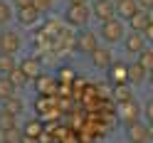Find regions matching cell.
<instances>
[{
    "instance_id": "6da1fadb",
    "label": "cell",
    "mask_w": 153,
    "mask_h": 143,
    "mask_svg": "<svg viewBox=\"0 0 153 143\" xmlns=\"http://www.w3.org/2000/svg\"><path fill=\"white\" fill-rule=\"evenodd\" d=\"M123 35H126V22H121L119 17H111V20L101 22V27H99V37H101L106 44H116V42H121Z\"/></svg>"
},
{
    "instance_id": "7a4b0ae2",
    "label": "cell",
    "mask_w": 153,
    "mask_h": 143,
    "mask_svg": "<svg viewBox=\"0 0 153 143\" xmlns=\"http://www.w3.org/2000/svg\"><path fill=\"white\" fill-rule=\"evenodd\" d=\"M89 3L87 5H69L67 7V13H64V20L69 22L72 27H84L89 22Z\"/></svg>"
},
{
    "instance_id": "3957f363",
    "label": "cell",
    "mask_w": 153,
    "mask_h": 143,
    "mask_svg": "<svg viewBox=\"0 0 153 143\" xmlns=\"http://www.w3.org/2000/svg\"><path fill=\"white\" fill-rule=\"evenodd\" d=\"M22 47V40L15 30H3L0 32V54H17V50Z\"/></svg>"
},
{
    "instance_id": "277c9868",
    "label": "cell",
    "mask_w": 153,
    "mask_h": 143,
    "mask_svg": "<svg viewBox=\"0 0 153 143\" xmlns=\"http://www.w3.org/2000/svg\"><path fill=\"white\" fill-rule=\"evenodd\" d=\"M74 47L82 54H91L99 47V35L91 32V30H79V35H76V40H74Z\"/></svg>"
},
{
    "instance_id": "5b68a950",
    "label": "cell",
    "mask_w": 153,
    "mask_h": 143,
    "mask_svg": "<svg viewBox=\"0 0 153 143\" xmlns=\"http://www.w3.org/2000/svg\"><path fill=\"white\" fill-rule=\"evenodd\" d=\"M141 113H143V109H141L133 99L126 101V104H119V119H121L123 126H131V123H136V121L141 119Z\"/></svg>"
},
{
    "instance_id": "8992f818",
    "label": "cell",
    "mask_w": 153,
    "mask_h": 143,
    "mask_svg": "<svg viewBox=\"0 0 153 143\" xmlns=\"http://www.w3.org/2000/svg\"><path fill=\"white\" fill-rule=\"evenodd\" d=\"M91 15L97 17L99 22H106V20H111V17H116L114 0H94L91 3Z\"/></svg>"
},
{
    "instance_id": "52a82bcc",
    "label": "cell",
    "mask_w": 153,
    "mask_h": 143,
    "mask_svg": "<svg viewBox=\"0 0 153 143\" xmlns=\"http://www.w3.org/2000/svg\"><path fill=\"white\" fill-rule=\"evenodd\" d=\"M89 57H91V64L97 67V69H104V72H106L109 67H111V62H114V52H111V47H101V44H99Z\"/></svg>"
},
{
    "instance_id": "ba28073f",
    "label": "cell",
    "mask_w": 153,
    "mask_h": 143,
    "mask_svg": "<svg viewBox=\"0 0 153 143\" xmlns=\"http://www.w3.org/2000/svg\"><path fill=\"white\" fill-rule=\"evenodd\" d=\"M121 42H123V50H126L128 54H141V52L148 47L141 32H128V35H123Z\"/></svg>"
},
{
    "instance_id": "9c48e42d",
    "label": "cell",
    "mask_w": 153,
    "mask_h": 143,
    "mask_svg": "<svg viewBox=\"0 0 153 143\" xmlns=\"http://www.w3.org/2000/svg\"><path fill=\"white\" fill-rule=\"evenodd\" d=\"M35 84H37V94L40 96H54L57 94V87H59V82H57L54 77H47V74H40V77L35 79Z\"/></svg>"
},
{
    "instance_id": "30bf717a",
    "label": "cell",
    "mask_w": 153,
    "mask_h": 143,
    "mask_svg": "<svg viewBox=\"0 0 153 143\" xmlns=\"http://www.w3.org/2000/svg\"><path fill=\"white\" fill-rule=\"evenodd\" d=\"M126 136H128V143H148V123H131L126 126Z\"/></svg>"
},
{
    "instance_id": "8fae6325",
    "label": "cell",
    "mask_w": 153,
    "mask_h": 143,
    "mask_svg": "<svg viewBox=\"0 0 153 143\" xmlns=\"http://www.w3.org/2000/svg\"><path fill=\"white\" fill-rule=\"evenodd\" d=\"M114 10H116V17L121 22H126L131 15L138 13V5H136V0H114Z\"/></svg>"
},
{
    "instance_id": "7c38bea8",
    "label": "cell",
    "mask_w": 153,
    "mask_h": 143,
    "mask_svg": "<svg viewBox=\"0 0 153 143\" xmlns=\"http://www.w3.org/2000/svg\"><path fill=\"white\" fill-rule=\"evenodd\" d=\"M148 77V72L143 69V67L138 62H133V64H126V82L131 84V87H141L143 82H146Z\"/></svg>"
},
{
    "instance_id": "4fadbf2b",
    "label": "cell",
    "mask_w": 153,
    "mask_h": 143,
    "mask_svg": "<svg viewBox=\"0 0 153 143\" xmlns=\"http://www.w3.org/2000/svg\"><path fill=\"white\" fill-rule=\"evenodd\" d=\"M17 69H20L27 79H32V82H35V79L42 74V69H40V62H37L35 57H25V59H22L20 64H17Z\"/></svg>"
},
{
    "instance_id": "5bb4252c",
    "label": "cell",
    "mask_w": 153,
    "mask_h": 143,
    "mask_svg": "<svg viewBox=\"0 0 153 143\" xmlns=\"http://www.w3.org/2000/svg\"><path fill=\"white\" fill-rule=\"evenodd\" d=\"M114 99L116 104H126L133 99V87L128 82H121V84H114Z\"/></svg>"
},
{
    "instance_id": "9a60e30c",
    "label": "cell",
    "mask_w": 153,
    "mask_h": 143,
    "mask_svg": "<svg viewBox=\"0 0 153 143\" xmlns=\"http://www.w3.org/2000/svg\"><path fill=\"white\" fill-rule=\"evenodd\" d=\"M128 27H131V32H143L148 27V15H146V10H138L136 15H131L128 17Z\"/></svg>"
},
{
    "instance_id": "2e32d148",
    "label": "cell",
    "mask_w": 153,
    "mask_h": 143,
    "mask_svg": "<svg viewBox=\"0 0 153 143\" xmlns=\"http://www.w3.org/2000/svg\"><path fill=\"white\" fill-rule=\"evenodd\" d=\"M17 20L22 25H35L40 20V13L35 10V5H27V7H20V10H17Z\"/></svg>"
},
{
    "instance_id": "e0dca14e",
    "label": "cell",
    "mask_w": 153,
    "mask_h": 143,
    "mask_svg": "<svg viewBox=\"0 0 153 143\" xmlns=\"http://www.w3.org/2000/svg\"><path fill=\"white\" fill-rule=\"evenodd\" d=\"M106 72H109V79L114 84L126 82V64H123V62H111V67H109Z\"/></svg>"
},
{
    "instance_id": "ac0fdd59",
    "label": "cell",
    "mask_w": 153,
    "mask_h": 143,
    "mask_svg": "<svg viewBox=\"0 0 153 143\" xmlns=\"http://www.w3.org/2000/svg\"><path fill=\"white\" fill-rule=\"evenodd\" d=\"M45 133V123L40 119H30L25 123V131H22V136H30V138H40Z\"/></svg>"
},
{
    "instance_id": "d6986e66",
    "label": "cell",
    "mask_w": 153,
    "mask_h": 143,
    "mask_svg": "<svg viewBox=\"0 0 153 143\" xmlns=\"http://www.w3.org/2000/svg\"><path fill=\"white\" fill-rule=\"evenodd\" d=\"M7 128H17V116L3 109L0 111V131H7Z\"/></svg>"
},
{
    "instance_id": "ffe728a7",
    "label": "cell",
    "mask_w": 153,
    "mask_h": 143,
    "mask_svg": "<svg viewBox=\"0 0 153 143\" xmlns=\"http://www.w3.org/2000/svg\"><path fill=\"white\" fill-rule=\"evenodd\" d=\"M5 109L10 111V113H15V116H20V113L25 111V101H22V99L17 96V94H15V96L5 99Z\"/></svg>"
},
{
    "instance_id": "44dd1931",
    "label": "cell",
    "mask_w": 153,
    "mask_h": 143,
    "mask_svg": "<svg viewBox=\"0 0 153 143\" xmlns=\"http://www.w3.org/2000/svg\"><path fill=\"white\" fill-rule=\"evenodd\" d=\"M5 77H7V79H10V84H13V87H15V89H22V87H27V82H30V79H27V77H25V74L20 72V69H17V67H15V69H13L10 74H5Z\"/></svg>"
},
{
    "instance_id": "7402d4cb",
    "label": "cell",
    "mask_w": 153,
    "mask_h": 143,
    "mask_svg": "<svg viewBox=\"0 0 153 143\" xmlns=\"http://www.w3.org/2000/svg\"><path fill=\"white\" fill-rule=\"evenodd\" d=\"M15 91H17V89L10 84V79L3 74V77H0V99H3V101H5V99H10V96H15Z\"/></svg>"
},
{
    "instance_id": "603a6c76",
    "label": "cell",
    "mask_w": 153,
    "mask_h": 143,
    "mask_svg": "<svg viewBox=\"0 0 153 143\" xmlns=\"http://www.w3.org/2000/svg\"><path fill=\"white\" fill-rule=\"evenodd\" d=\"M136 57H138L136 62H138L146 72H151V69H153V50H148V47H146V50H143L141 54H136Z\"/></svg>"
},
{
    "instance_id": "cb8c5ba5",
    "label": "cell",
    "mask_w": 153,
    "mask_h": 143,
    "mask_svg": "<svg viewBox=\"0 0 153 143\" xmlns=\"http://www.w3.org/2000/svg\"><path fill=\"white\" fill-rule=\"evenodd\" d=\"M15 67H17V62H15L13 54H0V72L3 74H10Z\"/></svg>"
},
{
    "instance_id": "d4e9b609",
    "label": "cell",
    "mask_w": 153,
    "mask_h": 143,
    "mask_svg": "<svg viewBox=\"0 0 153 143\" xmlns=\"http://www.w3.org/2000/svg\"><path fill=\"white\" fill-rule=\"evenodd\" d=\"M13 20V7L7 0H0V25H7Z\"/></svg>"
},
{
    "instance_id": "484cf974",
    "label": "cell",
    "mask_w": 153,
    "mask_h": 143,
    "mask_svg": "<svg viewBox=\"0 0 153 143\" xmlns=\"http://www.w3.org/2000/svg\"><path fill=\"white\" fill-rule=\"evenodd\" d=\"M32 5H35V10L45 15V13H52V5H54V0H32Z\"/></svg>"
},
{
    "instance_id": "4316f807",
    "label": "cell",
    "mask_w": 153,
    "mask_h": 143,
    "mask_svg": "<svg viewBox=\"0 0 153 143\" xmlns=\"http://www.w3.org/2000/svg\"><path fill=\"white\" fill-rule=\"evenodd\" d=\"M47 109H50V99H47V96H40V99H37V106H35L37 116H42V113H47Z\"/></svg>"
},
{
    "instance_id": "83f0119b",
    "label": "cell",
    "mask_w": 153,
    "mask_h": 143,
    "mask_svg": "<svg viewBox=\"0 0 153 143\" xmlns=\"http://www.w3.org/2000/svg\"><path fill=\"white\" fill-rule=\"evenodd\" d=\"M143 116L148 119V123H153V99H148L143 104Z\"/></svg>"
},
{
    "instance_id": "f1b7e54d",
    "label": "cell",
    "mask_w": 153,
    "mask_h": 143,
    "mask_svg": "<svg viewBox=\"0 0 153 143\" xmlns=\"http://www.w3.org/2000/svg\"><path fill=\"white\" fill-rule=\"evenodd\" d=\"M141 35H143V40H146V44H153V25H148Z\"/></svg>"
},
{
    "instance_id": "f546056e",
    "label": "cell",
    "mask_w": 153,
    "mask_h": 143,
    "mask_svg": "<svg viewBox=\"0 0 153 143\" xmlns=\"http://www.w3.org/2000/svg\"><path fill=\"white\" fill-rule=\"evenodd\" d=\"M138 10H148V7H153V0H136Z\"/></svg>"
},
{
    "instance_id": "4dcf8cb0",
    "label": "cell",
    "mask_w": 153,
    "mask_h": 143,
    "mask_svg": "<svg viewBox=\"0 0 153 143\" xmlns=\"http://www.w3.org/2000/svg\"><path fill=\"white\" fill-rule=\"evenodd\" d=\"M13 5L20 10V7H27V5H32V0H13Z\"/></svg>"
},
{
    "instance_id": "1f68e13d",
    "label": "cell",
    "mask_w": 153,
    "mask_h": 143,
    "mask_svg": "<svg viewBox=\"0 0 153 143\" xmlns=\"http://www.w3.org/2000/svg\"><path fill=\"white\" fill-rule=\"evenodd\" d=\"M17 143H37V138H30V136H20Z\"/></svg>"
},
{
    "instance_id": "d6a6232c",
    "label": "cell",
    "mask_w": 153,
    "mask_h": 143,
    "mask_svg": "<svg viewBox=\"0 0 153 143\" xmlns=\"http://www.w3.org/2000/svg\"><path fill=\"white\" fill-rule=\"evenodd\" d=\"M89 0H69V5H87Z\"/></svg>"
},
{
    "instance_id": "836d02e7",
    "label": "cell",
    "mask_w": 153,
    "mask_h": 143,
    "mask_svg": "<svg viewBox=\"0 0 153 143\" xmlns=\"http://www.w3.org/2000/svg\"><path fill=\"white\" fill-rule=\"evenodd\" d=\"M146 15H148V25H153V7H148Z\"/></svg>"
},
{
    "instance_id": "e575fe53",
    "label": "cell",
    "mask_w": 153,
    "mask_h": 143,
    "mask_svg": "<svg viewBox=\"0 0 153 143\" xmlns=\"http://www.w3.org/2000/svg\"><path fill=\"white\" fill-rule=\"evenodd\" d=\"M62 79H72V69L67 72V69H62Z\"/></svg>"
},
{
    "instance_id": "d590c367",
    "label": "cell",
    "mask_w": 153,
    "mask_h": 143,
    "mask_svg": "<svg viewBox=\"0 0 153 143\" xmlns=\"http://www.w3.org/2000/svg\"><path fill=\"white\" fill-rule=\"evenodd\" d=\"M148 141H153V123H148Z\"/></svg>"
},
{
    "instance_id": "8d00e7d4",
    "label": "cell",
    "mask_w": 153,
    "mask_h": 143,
    "mask_svg": "<svg viewBox=\"0 0 153 143\" xmlns=\"http://www.w3.org/2000/svg\"><path fill=\"white\" fill-rule=\"evenodd\" d=\"M146 79H148V82H151V87H153V69H151V72H148V77H146Z\"/></svg>"
},
{
    "instance_id": "74e56055",
    "label": "cell",
    "mask_w": 153,
    "mask_h": 143,
    "mask_svg": "<svg viewBox=\"0 0 153 143\" xmlns=\"http://www.w3.org/2000/svg\"><path fill=\"white\" fill-rule=\"evenodd\" d=\"M0 143H10V141H5V138H0Z\"/></svg>"
}]
</instances>
